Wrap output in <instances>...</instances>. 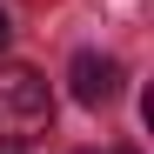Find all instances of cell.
<instances>
[{
	"instance_id": "obj_1",
	"label": "cell",
	"mask_w": 154,
	"mask_h": 154,
	"mask_svg": "<svg viewBox=\"0 0 154 154\" xmlns=\"http://www.w3.org/2000/svg\"><path fill=\"white\" fill-rule=\"evenodd\" d=\"M54 127V94L34 67H0V134L7 141H40Z\"/></svg>"
},
{
	"instance_id": "obj_2",
	"label": "cell",
	"mask_w": 154,
	"mask_h": 154,
	"mask_svg": "<svg viewBox=\"0 0 154 154\" xmlns=\"http://www.w3.org/2000/svg\"><path fill=\"white\" fill-rule=\"evenodd\" d=\"M67 81H74V100H81V107H107L121 94V60L114 54H74Z\"/></svg>"
},
{
	"instance_id": "obj_3",
	"label": "cell",
	"mask_w": 154,
	"mask_h": 154,
	"mask_svg": "<svg viewBox=\"0 0 154 154\" xmlns=\"http://www.w3.org/2000/svg\"><path fill=\"white\" fill-rule=\"evenodd\" d=\"M7 34H14V27H7V14H0V47H7Z\"/></svg>"
},
{
	"instance_id": "obj_4",
	"label": "cell",
	"mask_w": 154,
	"mask_h": 154,
	"mask_svg": "<svg viewBox=\"0 0 154 154\" xmlns=\"http://www.w3.org/2000/svg\"><path fill=\"white\" fill-rule=\"evenodd\" d=\"M87 154H94V147H87Z\"/></svg>"
}]
</instances>
